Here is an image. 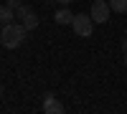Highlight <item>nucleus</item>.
<instances>
[{"label":"nucleus","mask_w":127,"mask_h":114,"mask_svg":"<svg viewBox=\"0 0 127 114\" xmlns=\"http://www.w3.org/2000/svg\"><path fill=\"white\" fill-rule=\"evenodd\" d=\"M0 99H3V84H0Z\"/></svg>","instance_id":"obj_12"},{"label":"nucleus","mask_w":127,"mask_h":114,"mask_svg":"<svg viewBox=\"0 0 127 114\" xmlns=\"http://www.w3.org/2000/svg\"><path fill=\"white\" fill-rule=\"evenodd\" d=\"M54 20H56L59 25H66V23H71V20H74V15H71V10L61 8V10H56V13H54Z\"/></svg>","instance_id":"obj_7"},{"label":"nucleus","mask_w":127,"mask_h":114,"mask_svg":"<svg viewBox=\"0 0 127 114\" xmlns=\"http://www.w3.org/2000/svg\"><path fill=\"white\" fill-rule=\"evenodd\" d=\"M26 33H28V28L23 23H8V25H3V30H0V43H3L8 51H13V48H18L26 41Z\"/></svg>","instance_id":"obj_1"},{"label":"nucleus","mask_w":127,"mask_h":114,"mask_svg":"<svg viewBox=\"0 0 127 114\" xmlns=\"http://www.w3.org/2000/svg\"><path fill=\"white\" fill-rule=\"evenodd\" d=\"M15 18H20V23H23L28 30H36V28H38V13H36L31 5H26V3L15 10Z\"/></svg>","instance_id":"obj_3"},{"label":"nucleus","mask_w":127,"mask_h":114,"mask_svg":"<svg viewBox=\"0 0 127 114\" xmlns=\"http://www.w3.org/2000/svg\"><path fill=\"white\" fill-rule=\"evenodd\" d=\"M13 18H15V10L13 8H10V5H0V25L13 23Z\"/></svg>","instance_id":"obj_6"},{"label":"nucleus","mask_w":127,"mask_h":114,"mask_svg":"<svg viewBox=\"0 0 127 114\" xmlns=\"http://www.w3.org/2000/svg\"><path fill=\"white\" fill-rule=\"evenodd\" d=\"M92 20L94 23H107L109 20V15H112V8H109V3L107 0H94V5H92Z\"/></svg>","instance_id":"obj_4"},{"label":"nucleus","mask_w":127,"mask_h":114,"mask_svg":"<svg viewBox=\"0 0 127 114\" xmlns=\"http://www.w3.org/2000/svg\"><path fill=\"white\" fill-rule=\"evenodd\" d=\"M114 13H127V0H107Z\"/></svg>","instance_id":"obj_8"},{"label":"nucleus","mask_w":127,"mask_h":114,"mask_svg":"<svg viewBox=\"0 0 127 114\" xmlns=\"http://www.w3.org/2000/svg\"><path fill=\"white\" fill-rule=\"evenodd\" d=\"M122 51H127V38H125V41H122Z\"/></svg>","instance_id":"obj_11"},{"label":"nucleus","mask_w":127,"mask_h":114,"mask_svg":"<svg viewBox=\"0 0 127 114\" xmlns=\"http://www.w3.org/2000/svg\"><path fill=\"white\" fill-rule=\"evenodd\" d=\"M94 20H92V15L89 13H76L74 15V20H71V28H74V33L76 36H81V38H89V36H94Z\"/></svg>","instance_id":"obj_2"},{"label":"nucleus","mask_w":127,"mask_h":114,"mask_svg":"<svg viewBox=\"0 0 127 114\" xmlns=\"http://www.w3.org/2000/svg\"><path fill=\"white\" fill-rule=\"evenodd\" d=\"M56 3H61V5H71L74 0H56Z\"/></svg>","instance_id":"obj_10"},{"label":"nucleus","mask_w":127,"mask_h":114,"mask_svg":"<svg viewBox=\"0 0 127 114\" xmlns=\"http://www.w3.org/2000/svg\"><path fill=\"white\" fill-rule=\"evenodd\" d=\"M5 5H10L13 10H18L20 5H23V0H5Z\"/></svg>","instance_id":"obj_9"},{"label":"nucleus","mask_w":127,"mask_h":114,"mask_svg":"<svg viewBox=\"0 0 127 114\" xmlns=\"http://www.w3.org/2000/svg\"><path fill=\"white\" fill-rule=\"evenodd\" d=\"M125 36H127V30H125Z\"/></svg>","instance_id":"obj_14"},{"label":"nucleus","mask_w":127,"mask_h":114,"mask_svg":"<svg viewBox=\"0 0 127 114\" xmlns=\"http://www.w3.org/2000/svg\"><path fill=\"white\" fill-rule=\"evenodd\" d=\"M125 66H127V51H125Z\"/></svg>","instance_id":"obj_13"},{"label":"nucleus","mask_w":127,"mask_h":114,"mask_svg":"<svg viewBox=\"0 0 127 114\" xmlns=\"http://www.w3.org/2000/svg\"><path fill=\"white\" fill-rule=\"evenodd\" d=\"M64 109H66V107H64L54 94H48V96H46V101H43V112H46V114H61Z\"/></svg>","instance_id":"obj_5"}]
</instances>
